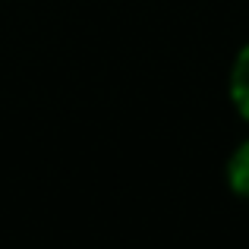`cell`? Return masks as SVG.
I'll return each mask as SVG.
<instances>
[{
	"label": "cell",
	"mask_w": 249,
	"mask_h": 249,
	"mask_svg": "<svg viewBox=\"0 0 249 249\" xmlns=\"http://www.w3.org/2000/svg\"><path fill=\"white\" fill-rule=\"evenodd\" d=\"M231 101L249 120V44H243V51L231 67Z\"/></svg>",
	"instance_id": "cell-1"
},
{
	"label": "cell",
	"mask_w": 249,
	"mask_h": 249,
	"mask_svg": "<svg viewBox=\"0 0 249 249\" xmlns=\"http://www.w3.org/2000/svg\"><path fill=\"white\" fill-rule=\"evenodd\" d=\"M227 180H231V189H233V193L243 196V199H249V139L231 155V164H227Z\"/></svg>",
	"instance_id": "cell-2"
}]
</instances>
